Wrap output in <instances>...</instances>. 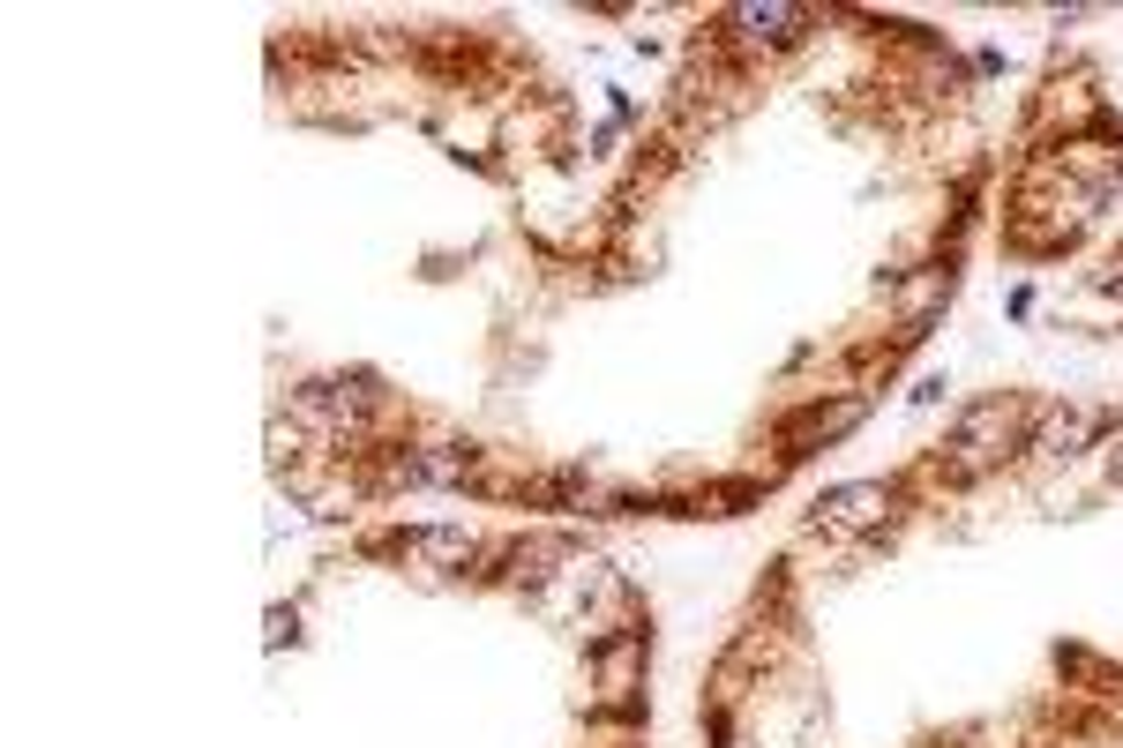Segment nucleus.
<instances>
[{
	"instance_id": "obj_1",
	"label": "nucleus",
	"mask_w": 1123,
	"mask_h": 748,
	"mask_svg": "<svg viewBox=\"0 0 1123 748\" xmlns=\"http://www.w3.org/2000/svg\"><path fill=\"white\" fill-rule=\"evenodd\" d=\"M1011 450H1034V405H1019V397H981L974 412L958 419L952 457H944V479L966 487V479L997 472Z\"/></svg>"
},
{
	"instance_id": "obj_2",
	"label": "nucleus",
	"mask_w": 1123,
	"mask_h": 748,
	"mask_svg": "<svg viewBox=\"0 0 1123 748\" xmlns=\"http://www.w3.org/2000/svg\"><path fill=\"white\" fill-rule=\"evenodd\" d=\"M382 405V389H374L368 374H352V382H300L285 397V419L292 427H307V434H323V442H345V434H360Z\"/></svg>"
},
{
	"instance_id": "obj_3",
	"label": "nucleus",
	"mask_w": 1123,
	"mask_h": 748,
	"mask_svg": "<svg viewBox=\"0 0 1123 748\" xmlns=\"http://www.w3.org/2000/svg\"><path fill=\"white\" fill-rule=\"evenodd\" d=\"M899 509V479H846V487H824L809 524L832 532V540H854V532H876L884 517Z\"/></svg>"
},
{
	"instance_id": "obj_4",
	"label": "nucleus",
	"mask_w": 1123,
	"mask_h": 748,
	"mask_svg": "<svg viewBox=\"0 0 1123 748\" xmlns=\"http://www.w3.org/2000/svg\"><path fill=\"white\" fill-rule=\"evenodd\" d=\"M862 412H869V397H839V405H801V412H787L779 442H787V457H817V450L846 442V434L862 427Z\"/></svg>"
},
{
	"instance_id": "obj_5",
	"label": "nucleus",
	"mask_w": 1123,
	"mask_h": 748,
	"mask_svg": "<svg viewBox=\"0 0 1123 748\" xmlns=\"http://www.w3.org/2000/svg\"><path fill=\"white\" fill-rule=\"evenodd\" d=\"M382 554H405V562H435V569H464V562H480V540L464 532V524H405V532H390Z\"/></svg>"
},
{
	"instance_id": "obj_6",
	"label": "nucleus",
	"mask_w": 1123,
	"mask_h": 748,
	"mask_svg": "<svg viewBox=\"0 0 1123 748\" xmlns=\"http://www.w3.org/2000/svg\"><path fill=\"white\" fill-rule=\"evenodd\" d=\"M727 31L749 45H801L809 8H794V0H742V8H727Z\"/></svg>"
},
{
	"instance_id": "obj_7",
	"label": "nucleus",
	"mask_w": 1123,
	"mask_h": 748,
	"mask_svg": "<svg viewBox=\"0 0 1123 748\" xmlns=\"http://www.w3.org/2000/svg\"><path fill=\"white\" fill-rule=\"evenodd\" d=\"M472 464H480V450H464V442H435V450H405V457L390 464V479H397V487H464Z\"/></svg>"
},
{
	"instance_id": "obj_8",
	"label": "nucleus",
	"mask_w": 1123,
	"mask_h": 748,
	"mask_svg": "<svg viewBox=\"0 0 1123 748\" xmlns=\"http://www.w3.org/2000/svg\"><path fill=\"white\" fill-rule=\"evenodd\" d=\"M1093 427H1109V419H1086V412H1071V419H1056V427L1041 434L1034 450H1041V457H1071V450H1079V442L1093 434Z\"/></svg>"
},
{
	"instance_id": "obj_9",
	"label": "nucleus",
	"mask_w": 1123,
	"mask_h": 748,
	"mask_svg": "<svg viewBox=\"0 0 1123 748\" xmlns=\"http://www.w3.org/2000/svg\"><path fill=\"white\" fill-rule=\"evenodd\" d=\"M944 389H952V382H944V374H921V382H914V405H936V397H944Z\"/></svg>"
}]
</instances>
